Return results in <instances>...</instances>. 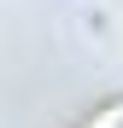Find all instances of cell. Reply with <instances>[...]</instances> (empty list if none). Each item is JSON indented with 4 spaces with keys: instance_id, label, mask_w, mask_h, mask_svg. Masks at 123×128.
<instances>
[{
    "instance_id": "6da1fadb",
    "label": "cell",
    "mask_w": 123,
    "mask_h": 128,
    "mask_svg": "<svg viewBox=\"0 0 123 128\" xmlns=\"http://www.w3.org/2000/svg\"><path fill=\"white\" fill-rule=\"evenodd\" d=\"M88 128H123V99H111V105H106V111H100Z\"/></svg>"
}]
</instances>
